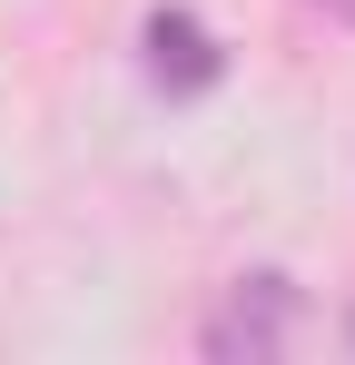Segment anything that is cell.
<instances>
[{
	"mask_svg": "<svg viewBox=\"0 0 355 365\" xmlns=\"http://www.w3.org/2000/svg\"><path fill=\"white\" fill-rule=\"evenodd\" d=\"M346 346H355V316H346Z\"/></svg>",
	"mask_w": 355,
	"mask_h": 365,
	"instance_id": "cell-4",
	"label": "cell"
},
{
	"mask_svg": "<svg viewBox=\"0 0 355 365\" xmlns=\"http://www.w3.org/2000/svg\"><path fill=\"white\" fill-rule=\"evenodd\" d=\"M138 60H148V79H158L168 99H207V89L227 79V50H217V30H207L197 10H148Z\"/></svg>",
	"mask_w": 355,
	"mask_h": 365,
	"instance_id": "cell-2",
	"label": "cell"
},
{
	"mask_svg": "<svg viewBox=\"0 0 355 365\" xmlns=\"http://www.w3.org/2000/svg\"><path fill=\"white\" fill-rule=\"evenodd\" d=\"M326 10H346V20H355V0H326Z\"/></svg>",
	"mask_w": 355,
	"mask_h": 365,
	"instance_id": "cell-3",
	"label": "cell"
},
{
	"mask_svg": "<svg viewBox=\"0 0 355 365\" xmlns=\"http://www.w3.org/2000/svg\"><path fill=\"white\" fill-rule=\"evenodd\" d=\"M296 316H306L296 277L257 267V277H237L227 297H217V316L197 326V346H207V365H277L287 336H296Z\"/></svg>",
	"mask_w": 355,
	"mask_h": 365,
	"instance_id": "cell-1",
	"label": "cell"
}]
</instances>
